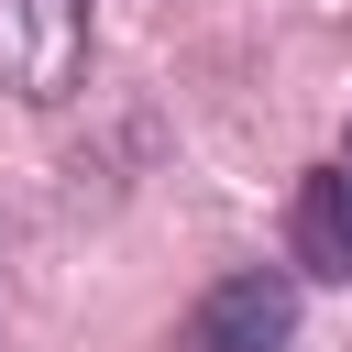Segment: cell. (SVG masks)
Instances as JSON below:
<instances>
[{"label": "cell", "mask_w": 352, "mask_h": 352, "mask_svg": "<svg viewBox=\"0 0 352 352\" xmlns=\"http://www.w3.org/2000/svg\"><path fill=\"white\" fill-rule=\"evenodd\" d=\"M176 352H297V286H286L275 264H253V275H220V286L187 308Z\"/></svg>", "instance_id": "cell-2"}, {"label": "cell", "mask_w": 352, "mask_h": 352, "mask_svg": "<svg viewBox=\"0 0 352 352\" xmlns=\"http://www.w3.org/2000/svg\"><path fill=\"white\" fill-rule=\"evenodd\" d=\"M88 77V0H0V88L55 110Z\"/></svg>", "instance_id": "cell-1"}, {"label": "cell", "mask_w": 352, "mask_h": 352, "mask_svg": "<svg viewBox=\"0 0 352 352\" xmlns=\"http://www.w3.org/2000/svg\"><path fill=\"white\" fill-rule=\"evenodd\" d=\"M286 253H297V275L352 286V165L297 176V198H286Z\"/></svg>", "instance_id": "cell-3"}]
</instances>
